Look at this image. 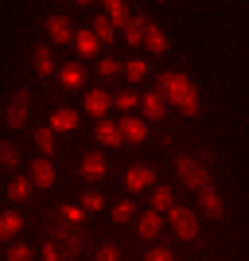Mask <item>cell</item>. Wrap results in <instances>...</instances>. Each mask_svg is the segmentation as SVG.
<instances>
[{
    "mask_svg": "<svg viewBox=\"0 0 249 261\" xmlns=\"http://www.w3.org/2000/svg\"><path fill=\"white\" fill-rule=\"evenodd\" d=\"M156 94H160L163 101H172L179 113H187V117H195L199 113V94L195 86H191V78L179 74V70H168V74H160V82H156Z\"/></svg>",
    "mask_w": 249,
    "mask_h": 261,
    "instance_id": "1",
    "label": "cell"
},
{
    "mask_svg": "<svg viewBox=\"0 0 249 261\" xmlns=\"http://www.w3.org/2000/svg\"><path fill=\"white\" fill-rule=\"evenodd\" d=\"M175 172H179V179H183L187 187H195V191L210 187V172H206V164L199 160V156H179V160H175Z\"/></svg>",
    "mask_w": 249,
    "mask_h": 261,
    "instance_id": "2",
    "label": "cell"
},
{
    "mask_svg": "<svg viewBox=\"0 0 249 261\" xmlns=\"http://www.w3.org/2000/svg\"><path fill=\"white\" fill-rule=\"evenodd\" d=\"M27 113H32V90H27V86L12 90V98H8V109H4V121H8L12 129H20L23 121H27Z\"/></svg>",
    "mask_w": 249,
    "mask_h": 261,
    "instance_id": "3",
    "label": "cell"
},
{
    "mask_svg": "<svg viewBox=\"0 0 249 261\" xmlns=\"http://www.w3.org/2000/svg\"><path fill=\"white\" fill-rule=\"evenodd\" d=\"M168 215H172V226H175V234H179L183 242H195L199 238V215L191 207H172Z\"/></svg>",
    "mask_w": 249,
    "mask_h": 261,
    "instance_id": "4",
    "label": "cell"
},
{
    "mask_svg": "<svg viewBox=\"0 0 249 261\" xmlns=\"http://www.w3.org/2000/svg\"><path fill=\"white\" fill-rule=\"evenodd\" d=\"M51 242H59L63 261H78V253H82V246H86V230H59V226H54Z\"/></svg>",
    "mask_w": 249,
    "mask_h": 261,
    "instance_id": "5",
    "label": "cell"
},
{
    "mask_svg": "<svg viewBox=\"0 0 249 261\" xmlns=\"http://www.w3.org/2000/svg\"><path fill=\"white\" fill-rule=\"evenodd\" d=\"M47 35H51L54 43H70L74 39V23H70V16H47Z\"/></svg>",
    "mask_w": 249,
    "mask_h": 261,
    "instance_id": "6",
    "label": "cell"
},
{
    "mask_svg": "<svg viewBox=\"0 0 249 261\" xmlns=\"http://www.w3.org/2000/svg\"><path fill=\"white\" fill-rule=\"evenodd\" d=\"M152 179H156V172H152L148 164H132L129 172H125V187H129V191H144Z\"/></svg>",
    "mask_w": 249,
    "mask_h": 261,
    "instance_id": "7",
    "label": "cell"
},
{
    "mask_svg": "<svg viewBox=\"0 0 249 261\" xmlns=\"http://www.w3.org/2000/svg\"><path fill=\"white\" fill-rule=\"evenodd\" d=\"M109 106H113V94H105V90H90L86 94V113H94L98 121H105V113H109Z\"/></svg>",
    "mask_w": 249,
    "mask_h": 261,
    "instance_id": "8",
    "label": "cell"
},
{
    "mask_svg": "<svg viewBox=\"0 0 249 261\" xmlns=\"http://www.w3.org/2000/svg\"><path fill=\"white\" fill-rule=\"evenodd\" d=\"M121 125V137H125V141H144V133H148V125H144V117H132V113H125V117L117 121Z\"/></svg>",
    "mask_w": 249,
    "mask_h": 261,
    "instance_id": "9",
    "label": "cell"
},
{
    "mask_svg": "<svg viewBox=\"0 0 249 261\" xmlns=\"http://www.w3.org/2000/svg\"><path fill=\"white\" fill-rule=\"evenodd\" d=\"M35 187H51L54 184V168H51V160L47 156H39V160H32V175H27Z\"/></svg>",
    "mask_w": 249,
    "mask_h": 261,
    "instance_id": "10",
    "label": "cell"
},
{
    "mask_svg": "<svg viewBox=\"0 0 249 261\" xmlns=\"http://www.w3.org/2000/svg\"><path fill=\"white\" fill-rule=\"evenodd\" d=\"M199 211L210 215V218H222V195H218L214 187H203V191H199Z\"/></svg>",
    "mask_w": 249,
    "mask_h": 261,
    "instance_id": "11",
    "label": "cell"
},
{
    "mask_svg": "<svg viewBox=\"0 0 249 261\" xmlns=\"http://www.w3.org/2000/svg\"><path fill=\"white\" fill-rule=\"evenodd\" d=\"M98 141L105 144V148H121V144H125L121 125H117V121H98Z\"/></svg>",
    "mask_w": 249,
    "mask_h": 261,
    "instance_id": "12",
    "label": "cell"
},
{
    "mask_svg": "<svg viewBox=\"0 0 249 261\" xmlns=\"http://www.w3.org/2000/svg\"><path fill=\"white\" fill-rule=\"evenodd\" d=\"M141 109H144V121H160L163 113H168V101L152 90V94H144V98H141Z\"/></svg>",
    "mask_w": 249,
    "mask_h": 261,
    "instance_id": "13",
    "label": "cell"
},
{
    "mask_svg": "<svg viewBox=\"0 0 249 261\" xmlns=\"http://www.w3.org/2000/svg\"><path fill=\"white\" fill-rule=\"evenodd\" d=\"M82 175H86V179H101V175H105V156H101L98 148L82 156Z\"/></svg>",
    "mask_w": 249,
    "mask_h": 261,
    "instance_id": "14",
    "label": "cell"
},
{
    "mask_svg": "<svg viewBox=\"0 0 249 261\" xmlns=\"http://www.w3.org/2000/svg\"><path fill=\"white\" fill-rule=\"evenodd\" d=\"M144 47H148L152 55H163V51H168V35L160 32V23H148V28H144Z\"/></svg>",
    "mask_w": 249,
    "mask_h": 261,
    "instance_id": "15",
    "label": "cell"
},
{
    "mask_svg": "<svg viewBox=\"0 0 249 261\" xmlns=\"http://www.w3.org/2000/svg\"><path fill=\"white\" fill-rule=\"evenodd\" d=\"M51 129H59V133H70V129H78V113H74V109H70V106H63V109H54V113H51Z\"/></svg>",
    "mask_w": 249,
    "mask_h": 261,
    "instance_id": "16",
    "label": "cell"
},
{
    "mask_svg": "<svg viewBox=\"0 0 249 261\" xmlns=\"http://www.w3.org/2000/svg\"><path fill=\"white\" fill-rule=\"evenodd\" d=\"M144 28H148L144 16H132V20L125 23V39H129V47H144Z\"/></svg>",
    "mask_w": 249,
    "mask_h": 261,
    "instance_id": "17",
    "label": "cell"
},
{
    "mask_svg": "<svg viewBox=\"0 0 249 261\" xmlns=\"http://www.w3.org/2000/svg\"><path fill=\"white\" fill-rule=\"evenodd\" d=\"M90 32L98 35L101 43H113V35H117V23L109 20V16H94V23H90Z\"/></svg>",
    "mask_w": 249,
    "mask_h": 261,
    "instance_id": "18",
    "label": "cell"
},
{
    "mask_svg": "<svg viewBox=\"0 0 249 261\" xmlns=\"http://www.w3.org/2000/svg\"><path fill=\"white\" fill-rule=\"evenodd\" d=\"M20 226H23V218L16 215V211H4V215H0V242H4V238H16Z\"/></svg>",
    "mask_w": 249,
    "mask_h": 261,
    "instance_id": "19",
    "label": "cell"
},
{
    "mask_svg": "<svg viewBox=\"0 0 249 261\" xmlns=\"http://www.w3.org/2000/svg\"><path fill=\"white\" fill-rule=\"evenodd\" d=\"M32 59H35V70H39V74H51V70H54V63H51V47H47V43H35Z\"/></svg>",
    "mask_w": 249,
    "mask_h": 261,
    "instance_id": "20",
    "label": "cell"
},
{
    "mask_svg": "<svg viewBox=\"0 0 249 261\" xmlns=\"http://www.w3.org/2000/svg\"><path fill=\"white\" fill-rule=\"evenodd\" d=\"M156 234H160V211H144L141 215V238H156Z\"/></svg>",
    "mask_w": 249,
    "mask_h": 261,
    "instance_id": "21",
    "label": "cell"
},
{
    "mask_svg": "<svg viewBox=\"0 0 249 261\" xmlns=\"http://www.w3.org/2000/svg\"><path fill=\"white\" fill-rule=\"evenodd\" d=\"M74 43H78V55H86V59H90V55H98V43H101V39L86 28V32H78V35H74Z\"/></svg>",
    "mask_w": 249,
    "mask_h": 261,
    "instance_id": "22",
    "label": "cell"
},
{
    "mask_svg": "<svg viewBox=\"0 0 249 261\" xmlns=\"http://www.w3.org/2000/svg\"><path fill=\"white\" fill-rule=\"evenodd\" d=\"M105 16H109L113 23H121V28L132 20V16H129V4H125V0H109V4H105Z\"/></svg>",
    "mask_w": 249,
    "mask_h": 261,
    "instance_id": "23",
    "label": "cell"
},
{
    "mask_svg": "<svg viewBox=\"0 0 249 261\" xmlns=\"http://www.w3.org/2000/svg\"><path fill=\"white\" fill-rule=\"evenodd\" d=\"M27 195H32V179H23V175H16V179L8 184V199H12V203H23Z\"/></svg>",
    "mask_w": 249,
    "mask_h": 261,
    "instance_id": "24",
    "label": "cell"
},
{
    "mask_svg": "<svg viewBox=\"0 0 249 261\" xmlns=\"http://www.w3.org/2000/svg\"><path fill=\"white\" fill-rule=\"evenodd\" d=\"M113 106H117V109H125V113H132V109L141 106V98H136L132 90H117V94H113Z\"/></svg>",
    "mask_w": 249,
    "mask_h": 261,
    "instance_id": "25",
    "label": "cell"
},
{
    "mask_svg": "<svg viewBox=\"0 0 249 261\" xmlns=\"http://www.w3.org/2000/svg\"><path fill=\"white\" fill-rule=\"evenodd\" d=\"M35 144H39V152L51 156L54 152V129L47 125V129H35Z\"/></svg>",
    "mask_w": 249,
    "mask_h": 261,
    "instance_id": "26",
    "label": "cell"
},
{
    "mask_svg": "<svg viewBox=\"0 0 249 261\" xmlns=\"http://www.w3.org/2000/svg\"><path fill=\"white\" fill-rule=\"evenodd\" d=\"M175 203H172V187H156L152 191V211H172Z\"/></svg>",
    "mask_w": 249,
    "mask_h": 261,
    "instance_id": "27",
    "label": "cell"
},
{
    "mask_svg": "<svg viewBox=\"0 0 249 261\" xmlns=\"http://www.w3.org/2000/svg\"><path fill=\"white\" fill-rule=\"evenodd\" d=\"M59 78H63V86H66V90H74L78 82H82V66H78V63H66Z\"/></svg>",
    "mask_w": 249,
    "mask_h": 261,
    "instance_id": "28",
    "label": "cell"
},
{
    "mask_svg": "<svg viewBox=\"0 0 249 261\" xmlns=\"http://www.w3.org/2000/svg\"><path fill=\"white\" fill-rule=\"evenodd\" d=\"M20 164V152H16V144L0 141V168H16Z\"/></svg>",
    "mask_w": 249,
    "mask_h": 261,
    "instance_id": "29",
    "label": "cell"
},
{
    "mask_svg": "<svg viewBox=\"0 0 249 261\" xmlns=\"http://www.w3.org/2000/svg\"><path fill=\"white\" fill-rule=\"evenodd\" d=\"M59 218H63V222H74V226H82V218H86V207H59Z\"/></svg>",
    "mask_w": 249,
    "mask_h": 261,
    "instance_id": "30",
    "label": "cell"
},
{
    "mask_svg": "<svg viewBox=\"0 0 249 261\" xmlns=\"http://www.w3.org/2000/svg\"><path fill=\"white\" fill-rule=\"evenodd\" d=\"M125 74H129V82H141V78L148 74V66H144V59H129V63H125Z\"/></svg>",
    "mask_w": 249,
    "mask_h": 261,
    "instance_id": "31",
    "label": "cell"
},
{
    "mask_svg": "<svg viewBox=\"0 0 249 261\" xmlns=\"http://www.w3.org/2000/svg\"><path fill=\"white\" fill-rule=\"evenodd\" d=\"M121 70H125V63H117V59H101V63H98V74L101 78H117Z\"/></svg>",
    "mask_w": 249,
    "mask_h": 261,
    "instance_id": "32",
    "label": "cell"
},
{
    "mask_svg": "<svg viewBox=\"0 0 249 261\" xmlns=\"http://www.w3.org/2000/svg\"><path fill=\"white\" fill-rule=\"evenodd\" d=\"M8 261H32V246H27V242H12Z\"/></svg>",
    "mask_w": 249,
    "mask_h": 261,
    "instance_id": "33",
    "label": "cell"
},
{
    "mask_svg": "<svg viewBox=\"0 0 249 261\" xmlns=\"http://www.w3.org/2000/svg\"><path fill=\"white\" fill-rule=\"evenodd\" d=\"M82 207H86V211H101V207H105V199H101L98 191H86V195H82Z\"/></svg>",
    "mask_w": 249,
    "mask_h": 261,
    "instance_id": "34",
    "label": "cell"
},
{
    "mask_svg": "<svg viewBox=\"0 0 249 261\" xmlns=\"http://www.w3.org/2000/svg\"><path fill=\"white\" fill-rule=\"evenodd\" d=\"M132 211H136V207H132L129 199H125V203H117V207H113V218H117V222H129V218H132Z\"/></svg>",
    "mask_w": 249,
    "mask_h": 261,
    "instance_id": "35",
    "label": "cell"
},
{
    "mask_svg": "<svg viewBox=\"0 0 249 261\" xmlns=\"http://www.w3.org/2000/svg\"><path fill=\"white\" fill-rule=\"evenodd\" d=\"M144 257H148V261H172V250H168V246H152Z\"/></svg>",
    "mask_w": 249,
    "mask_h": 261,
    "instance_id": "36",
    "label": "cell"
},
{
    "mask_svg": "<svg viewBox=\"0 0 249 261\" xmlns=\"http://www.w3.org/2000/svg\"><path fill=\"white\" fill-rule=\"evenodd\" d=\"M43 257H47V261H63V250H59V242H43Z\"/></svg>",
    "mask_w": 249,
    "mask_h": 261,
    "instance_id": "37",
    "label": "cell"
},
{
    "mask_svg": "<svg viewBox=\"0 0 249 261\" xmlns=\"http://www.w3.org/2000/svg\"><path fill=\"white\" fill-rule=\"evenodd\" d=\"M117 257H121V250H117V246H101L94 261H117Z\"/></svg>",
    "mask_w": 249,
    "mask_h": 261,
    "instance_id": "38",
    "label": "cell"
}]
</instances>
